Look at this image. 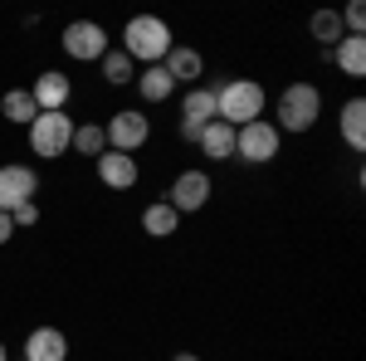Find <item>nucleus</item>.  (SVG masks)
Instances as JSON below:
<instances>
[{"instance_id":"nucleus-6","label":"nucleus","mask_w":366,"mask_h":361,"mask_svg":"<svg viewBox=\"0 0 366 361\" xmlns=\"http://www.w3.org/2000/svg\"><path fill=\"white\" fill-rule=\"evenodd\" d=\"M108 152H142L147 147V137H152V117H142V108H122L108 117Z\"/></svg>"},{"instance_id":"nucleus-14","label":"nucleus","mask_w":366,"mask_h":361,"mask_svg":"<svg viewBox=\"0 0 366 361\" xmlns=\"http://www.w3.org/2000/svg\"><path fill=\"white\" fill-rule=\"evenodd\" d=\"M162 69L171 74V84H176V88H181V84L191 88V84L200 79V74H205V59H200V49H186V44H171V49H167V59H162Z\"/></svg>"},{"instance_id":"nucleus-18","label":"nucleus","mask_w":366,"mask_h":361,"mask_svg":"<svg viewBox=\"0 0 366 361\" xmlns=\"http://www.w3.org/2000/svg\"><path fill=\"white\" fill-rule=\"evenodd\" d=\"M137 93H142V103H167L171 93H176V84H171V74L162 69V64H152V69H142L137 79Z\"/></svg>"},{"instance_id":"nucleus-19","label":"nucleus","mask_w":366,"mask_h":361,"mask_svg":"<svg viewBox=\"0 0 366 361\" xmlns=\"http://www.w3.org/2000/svg\"><path fill=\"white\" fill-rule=\"evenodd\" d=\"M176 224H181V215L171 210L167 200H152V205L142 210V229H147L152 239H167V234H176Z\"/></svg>"},{"instance_id":"nucleus-9","label":"nucleus","mask_w":366,"mask_h":361,"mask_svg":"<svg viewBox=\"0 0 366 361\" xmlns=\"http://www.w3.org/2000/svg\"><path fill=\"white\" fill-rule=\"evenodd\" d=\"M34 191H39L34 167H20V162H5V167H0V210H5V215H10L15 205L34 200Z\"/></svg>"},{"instance_id":"nucleus-29","label":"nucleus","mask_w":366,"mask_h":361,"mask_svg":"<svg viewBox=\"0 0 366 361\" xmlns=\"http://www.w3.org/2000/svg\"><path fill=\"white\" fill-rule=\"evenodd\" d=\"M0 361H10V357H5V342H0Z\"/></svg>"},{"instance_id":"nucleus-26","label":"nucleus","mask_w":366,"mask_h":361,"mask_svg":"<svg viewBox=\"0 0 366 361\" xmlns=\"http://www.w3.org/2000/svg\"><path fill=\"white\" fill-rule=\"evenodd\" d=\"M200 132H205V127H200V122H186V117H181V122H176V137L186 142V147H196V142H200Z\"/></svg>"},{"instance_id":"nucleus-11","label":"nucleus","mask_w":366,"mask_h":361,"mask_svg":"<svg viewBox=\"0 0 366 361\" xmlns=\"http://www.w3.org/2000/svg\"><path fill=\"white\" fill-rule=\"evenodd\" d=\"M69 93H74V84H69L59 69L39 74L34 88H29V98H34V108H39V112H64V108H69Z\"/></svg>"},{"instance_id":"nucleus-3","label":"nucleus","mask_w":366,"mask_h":361,"mask_svg":"<svg viewBox=\"0 0 366 361\" xmlns=\"http://www.w3.org/2000/svg\"><path fill=\"white\" fill-rule=\"evenodd\" d=\"M317 112H322V93L312 84H288L279 93V108H274V127L279 132H308L312 122H317Z\"/></svg>"},{"instance_id":"nucleus-12","label":"nucleus","mask_w":366,"mask_h":361,"mask_svg":"<svg viewBox=\"0 0 366 361\" xmlns=\"http://www.w3.org/2000/svg\"><path fill=\"white\" fill-rule=\"evenodd\" d=\"M181 117L186 122H220V98H215V88L210 84H191L186 93H181Z\"/></svg>"},{"instance_id":"nucleus-24","label":"nucleus","mask_w":366,"mask_h":361,"mask_svg":"<svg viewBox=\"0 0 366 361\" xmlns=\"http://www.w3.org/2000/svg\"><path fill=\"white\" fill-rule=\"evenodd\" d=\"M337 20H342V29H347V34H362V25H366V5H362V0H352V5L342 10Z\"/></svg>"},{"instance_id":"nucleus-22","label":"nucleus","mask_w":366,"mask_h":361,"mask_svg":"<svg viewBox=\"0 0 366 361\" xmlns=\"http://www.w3.org/2000/svg\"><path fill=\"white\" fill-rule=\"evenodd\" d=\"M98 64H103V79H108L113 88H122V84H132V79H137V64L122 54V49H108Z\"/></svg>"},{"instance_id":"nucleus-27","label":"nucleus","mask_w":366,"mask_h":361,"mask_svg":"<svg viewBox=\"0 0 366 361\" xmlns=\"http://www.w3.org/2000/svg\"><path fill=\"white\" fill-rule=\"evenodd\" d=\"M10 234H15V224H10V215L0 210V244H10Z\"/></svg>"},{"instance_id":"nucleus-17","label":"nucleus","mask_w":366,"mask_h":361,"mask_svg":"<svg viewBox=\"0 0 366 361\" xmlns=\"http://www.w3.org/2000/svg\"><path fill=\"white\" fill-rule=\"evenodd\" d=\"M342 142L352 152H366V103L362 98H347L342 103Z\"/></svg>"},{"instance_id":"nucleus-16","label":"nucleus","mask_w":366,"mask_h":361,"mask_svg":"<svg viewBox=\"0 0 366 361\" xmlns=\"http://www.w3.org/2000/svg\"><path fill=\"white\" fill-rule=\"evenodd\" d=\"M200 157L205 162H229L234 157V127H225V122H205V132H200Z\"/></svg>"},{"instance_id":"nucleus-1","label":"nucleus","mask_w":366,"mask_h":361,"mask_svg":"<svg viewBox=\"0 0 366 361\" xmlns=\"http://www.w3.org/2000/svg\"><path fill=\"white\" fill-rule=\"evenodd\" d=\"M171 44H176V39H171V25L162 15H132V20L122 25V54L132 59V64H142V69L162 64Z\"/></svg>"},{"instance_id":"nucleus-4","label":"nucleus","mask_w":366,"mask_h":361,"mask_svg":"<svg viewBox=\"0 0 366 361\" xmlns=\"http://www.w3.org/2000/svg\"><path fill=\"white\" fill-rule=\"evenodd\" d=\"M74 117L69 112H39L34 122H29V147H34V157H44V162H59L69 147H74Z\"/></svg>"},{"instance_id":"nucleus-8","label":"nucleus","mask_w":366,"mask_h":361,"mask_svg":"<svg viewBox=\"0 0 366 361\" xmlns=\"http://www.w3.org/2000/svg\"><path fill=\"white\" fill-rule=\"evenodd\" d=\"M167 205L176 215L205 210V205H210V176H205V171H181V176L171 181V191H167Z\"/></svg>"},{"instance_id":"nucleus-20","label":"nucleus","mask_w":366,"mask_h":361,"mask_svg":"<svg viewBox=\"0 0 366 361\" xmlns=\"http://www.w3.org/2000/svg\"><path fill=\"white\" fill-rule=\"evenodd\" d=\"M0 112H5V122H15V127H29L39 108H34V98H29V88H10L5 98H0Z\"/></svg>"},{"instance_id":"nucleus-7","label":"nucleus","mask_w":366,"mask_h":361,"mask_svg":"<svg viewBox=\"0 0 366 361\" xmlns=\"http://www.w3.org/2000/svg\"><path fill=\"white\" fill-rule=\"evenodd\" d=\"M64 54L79 59V64H98V59L108 54V29L98 25V20H74V25H64Z\"/></svg>"},{"instance_id":"nucleus-5","label":"nucleus","mask_w":366,"mask_h":361,"mask_svg":"<svg viewBox=\"0 0 366 361\" xmlns=\"http://www.w3.org/2000/svg\"><path fill=\"white\" fill-rule=\"evenodd\" d=\"M279 142H283V132L269 122V117H259V122L234 127V157L249 162V167H269V162L279 157Z\"/></svg>"},{"instance_id":"nucleus-28","label":"nucleus","mask_w":366,"mask_h":361,"mask_svg":"<svg viewBox=\"0 0 366 361\" xmlns=\"http://www.w3.org/2000/svg\"><path fill=\"white\" fill-rule=\"evenodd\" d=\"M171 361H200V357H196V352H176Z\"/></svg>"},{"instance_id":"nucleus-25","label":"nucleus","mask_w":366,"mask_h":361,"mask_svg":"<svg viewBox=\"0 0 366 361\" xmlns=\"http://www.w3.org/2000/svg\"><path fill=\"white\" fill-rule=\"evenodd\" d=\"M10 224H15V229H29V224H39V205H34V200L15 205V210H10Z\"/></svg>"},{"instance_id":"nucleus-21","label":"nucleus","mask_w":366,"mask_h":361,"mask_svg":"<svg viewBox=\"0 0 366 361\" xmlns=\"http://www.w3.org/2000/svg\"><path fill=\"white\" fill-rule=\"evenodd\" d=\"M69 152L103 157V152H108V132H103V122H79V127H74V147H69Z\"/></svg>"},{"instance_id":"nucleus-15","label":"nucleus","mask_w":366,"mask_h":361,"mask_svg":"<svg viewBox=\"0 0 366 361\" xmlns=\"http://www.w3.org/2000/svg\"><path fill=\"white\" fill-rule=\"evenodd\" d=\"M332 64L347 79H362L366 74V34H342L337 44H332Z\"/></svg>"},{"instance_id":"nucleus-2","label":"nucleus","mask_w":366,"mask_h":361,"mask_svg":"<svg viewBox=\"0 0 366 361\" xmlns=\"http://www.w3.org/2000/svg\"><path fill=\"white\" fill-rule=\"evenodd\" d=\"M215 98H220V122L225 127H244V122H259L264 117V84L254 79H225V84H210Z\"/></svg>"},{"instance_id":"nucleus-10","label":"nucleus","mask_w":366,"mask_h":361,"mask_svg":"<svg viewBox=\"0 0 366 361\" xmlns=\"http://www.w3.org/2000/svg\"><path fill=\"white\" fill-rule=\"evenodd\" d=\"M93 167H98V181L113 191L137 186V157H127V152H103V157H93Z\"/></svg>"},{"instance_id":"nucleus-23","label":"nucleus","mask_w":366,"mask_h":361,"mask_svg":"<svg viewBox=\"0 0 366 361\" xmlns=\"http://www.w3.org/2000/svg\"><path fill=\"white\" fill-rule=\"evenodd\" d=\"M308 25H312V39H317L322 49H332L342 34H347V29H342V20H337V10H312Z\"/></svg>"},{"instance_id":"nucleus-13","label":"nucleus","mask_w":366,"mask_h":361,"mask_svg":"<svg viewBox=\"0 0 366 361\" xmlns=\"http://www.w3.org/2000/svg\"><path fill=\"white\" fill-rule=\"evenodd\" d=\"M25 361H69V337H64V327H34L25 337Z\"/></svg>"}]
</instances>
